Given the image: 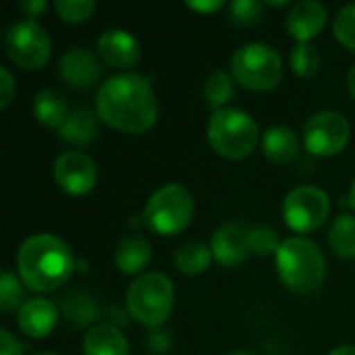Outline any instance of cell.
Instances as JSON below:
<instances>
[{
	"label": "cell",
	"mask_w": 355,
	"mask_h": 355,
	"mask_svg": "<svg viewBox=\"0 0 355 355\" xmlns=\"http://www.w3.org/2000/svg\"><path fill=\"white\" fill-rule=\"evenodd\" d=\"M48 8V4L44 0H25V2H19V10L25 15V19H33L44 15V10Z\"/></svg>",
	"instance_id": "e575fe53"
},
{
	"label": "cell",
	"mask_w": 355,
	"mask_h": 355,
	"mask_svg": "<svg viewBox=\"0 0 355 355\" xmlns=\"http://www.w3.org/2000/svg\"><path fill=\"white\" fill-rule=\"evenodd\" d=\"M250 229H252L250 225H245L241 220H233L214 231V235L210 239V250L220 266L239 268L248 260V256L252 254Z\"/></svg>",
	"instance_id": "4fadbf2b"
},
{
	"label": "cell",
	"mask_w": 355,
	"mask_h": 355,
	"mask_svg": "<svg viewBox=\"0 0 355 355\" xmlns=\"http://www.w3.org/2000/svg\"><path fill=\"white\" fill-rule=\"evenodd\" d=\"M152 262V245L141 233L125 235L114 248V266L125 275H139Z\"/></svg>",
	"instance_id": "e0dca14e"
},
{
	"label": "cell",
	"mask_w": 355,
	"mask_h": 355,
	"mask_svg": "<svg viewBox=\"0 0 355 355\" xmlns=\"http://www.w3.org/2000/svg\"><path fill=\"white\" fill-rule=\"evenodd\" d=\"M60 141L69 146H87L98 137V114L85 106L73 108L64 125L58 129Z\"/></svg>",
	"instance_id": "ffe728a7"
},
{
	"label": "cell",
	"mask_w": 355,
	"mask_h": 355,
	"mask_svg": "<svg viewBox=\"0 0 355 355\" xmlns=\"http://www.w3.org/2000/svg\"><path fill=\"white\" fill-rule=\"evenodd\" d=\"M331 214V198L316 185L295 187L283 202L285 225L295 233L318 231Z\"/></svg>",
	"instance_id": "9c48e42d"
},
{
	"label": "cell",
	"mask_w": 355,
	"mask_h": 355,
	"mask_svg": "<svg viewBox=\"0 0 355 355\" xmlns=\"http://www.w3.org/2000/svg\"><path fill=\"white\" fill-rule=\"evenodd\" d=\"M187 6L191 8V10H198V12H204V15H208V12H216V10H220L223 6H225V2L223 0H200V2H187Z\"/></svg>",
	"instance_id": "d590c367"
},
{
	"label": "cell",
	"mask_w": 355,
	"mask_h": 355,
	"mask_svg": "<svg viewBox=\"0 0 355 355\" xmlns=\"http://www.w3.org/2000/svg\"><path fill=\"white\" fill-rule=\"evenodd\" d=\"M329 248L343 260L355 258V216L339 214L329 231Z\"/></svg>",
	"instance_id": "cb8c5ba5"
},
{
	"label": "cell",
	"mask_w": 355,
	"mask_h": 355,
	"mask_svg": "<svg viewBox=\"0 0 355 355\" xmlns=\"http://www.w3.org/2000/svg\"><path fill=\"white\" fill-rule=\"evenodd\" d=\"M229 355H256V354H252V352H243V349H239V352H233V354H229Z\"/></svg>",
	"instance_id": "ab89813d"
},
{
	"label": "cell",
	"mask_w": 355,
	"mask_h": 355,
	"mask_svg": "<svg viewBox=\"0 0 355 355\" xmlns=\"http://www.w3.org/2000/svg\"><path fill=\"white\" fill-rule=\"evenodd\" d=\"M329 355H355V345H341V347H335Z\"/></svg>",
	"instance_id": "8d00e7d4"
},
{
	"label": "cell",
	"mask_w": 355,
	"mask_h": 355,
	"mask_svg": "<svg viewBox=\"0 0 355 355\" xmlns=\"http://www.w3.org/2000/svg\"><path fill=\"white\" fill-rule=\"evenodd\" d=\"M327 21H329V12L324 4L316 0H302L289 8L285 27H287V33L297 44H310L312 37L322 33Z\"/></svg>",
	"instance_id": "9a60e30c"
},
{
	"label": "cell",
	"mask_w": 355,
	"mask_h": 355,
	"mask_svg": "<svg viewBox=\"0 0 355 355\" xmlns=\"http://www.w3.org/2000/svg\"><path fill=\"white\" fill-rule=\"evenodd\" d=\"M144 345H146L148 354L164 355L173 349V337H171V333H166L162 329H154L146 335Z\"/></svg>",
	"instance_id": "1f68e13d"
},
{
	"label": "cell",
	"mask_w": 355,
	"mask_h": 355,
	"mask_svg": "<svg viewBox=\"0 0 355 355\" xmlns=\"http://www.w3.org/2000/svg\"><path fill=\"white\" fill-rule=\"evenodd\" d=\"M233 79L250 92H272L283 79V60L272 46L252 42L239 46L231 56Z\"/></svg>",
	"instance_id": "52a82bcc"
},
{
	"label": "cell",
	"mask_w": 355,
	"mask_h": 355,
	"mask_svg": "<svg viewBox=\"0 0 355 355\" xmlns=\"http://www.w3.org/2000/svg\"><path fill=\"white\" fill-rule=\"evenodd\" d=\"M262 154L275 164H291L300 156V137L287 125H275L262 135Z\"/></svg>",
	"instance_id": "ac0fdd59"
},
{
	"label": "cell",
	"mask_w": 355,
	"mask_h": 355,
	"mask_svg": "<svg viewBox=\"0 0 355 355\" xmlns=\"http://www.w3.org/2000/svg\"><path fill=\"white\" fill-rule=\"evenodd\" d=\"M281 237L272 227L266 225H256L250 229V250L256 256H277L281 248Z\"/></svg>",
	"instance_id": "83f0119b"
},
{
	"label": "cell",
	"mask_w": 355,
	"mask_h": 355,
	"mask_svg": "<svg viewBox=\"0 0 355 355\" xmlns=\"http://www.w3.org/2000/svg\"><path fill=\"white\" fill-rule=\"evenodd\" d=\"M349 206L354 208V212H355V181H354V185H352V189H349Z\"/></svg>",
	"instance_id": "f35d334b"
},
{
	"label": "cell",
	"mask_w": 355,
	"mask_h": 355,
	"mask_svg": "<svg viewBox=\"0 0 355 355\" xmlns=\"http://www.w3.org/2000/svg\"><path fill=\"white\" fill-rule=\"evenodd\" d=\"M96 114L121 133H148L158 121V100L152 83L131 71L106 79L96 94Z\"/></svg>",
	"instance_id": "6da1fadb"
},
{
	"label": "cell",
	"mask_w": 355,
	"mask_h": 355,
	"mask_svg": "<svg viewBox=\"0 0 355 355\" xmlns=\"http://www.w3.org/2000/svg\"><path fill=\"white\" fill-rule=\"evenodd\" d=\"M83 355H129V341L114 324H94L81 343Z\"/></svg>",
	"instance_id": "d6986e66"
},
{
	"label": "cell",
	"mask_w": 355,
	"mask_h": 355,
	"mask_svg": "<svg viewBox=\"0 0 355 355\" xmlns=\"http://www.w3.org/2000/svg\"><path fill=\"white\" fill-rule=\"evenodd\" d=\"M175 285L162 272H144L127 289L129 316L148 331L160 329L175 308Z\"/></svg>",
	"instance_id": "277c9868"
},
{
	"label": "cell",
	"mask_w": 355,
	"mask_h": 355,
	"mask_svg": "<svg viewBox=\"0 0 355 355\" xmlns=\"http://www.w3.org/2000/svg\"><path fill=\"white\" fill-rule=\"evenodd\" d=\"M264 17V4L256 0H235L229 4V19L239 27H254Z\"/></svg>",
	"instance_id": "f546056e"
},
{
	"label": "cell",
	"mask_w": 355,
	"mask_h": 355,
	"mask_svg": "<svg viewBox=\"0 0 355 355\" xmlns=\"http://www.w3.org/2000/svg\"><path fill=\"white\" fill-rule=\"evenodd\" d=\"M54 10L60 17V21L79 25V23H85L94 15L96 2L94 0H56Z\"/></svg>",
	"instance_id": "f1b7e54d"
},
{
	"label": "cell",
	"mask_w": 355,
	"mask_h": 355,
	"mask_svg": "<svg viewBox=\"0 0 355 355\" xmlns=\"http://www.w3.org/2000/svg\"><path fill=\"white\" fill-rule=\"evenodd\" d=\"M322 64V56L318 52L316 46L312 44H295L291 54H289V67L291 71L302 77V79H310L320 71Z\"/></svg>",
	"instance_id": "4316f807"
},
{
	"label": "cell",
	"mask_w": 355,
	"mask_h": 355,
	"mask_svg": "<svg viewBox=\"0 0 355 355\" xmlns=\"http://www.w3.org/2000/svg\"><path fill=\"white\" fill-rule=\"evenodd\" d=\"M33 355H58V354H48V352H40V354H33Z\"/></svg>",
	"instance_id": "60d3db41"
},
{
	"label": "cell",
	"mask_w": 355,
	"mask_h": 355,
	"mask_svg": "<svg viewBox=\"0 0 355 355\" xmlns=\"http://www.w3.org/2000/svg\"><path fill=\"white\" fill-rule=\"evenodd\" d=\"M212 250L210 245H206L204 241H187L183 243L177 252H175V268L181 275L187 277H198L202 272L208 270V266L212 264Z\"/></svg>",
	"instance_id": "7402d4cb"
},
{
	"label": "cell",
	"mask_w": 355,
	"mask_h": 355,
	"mask_svg": "<svg viewBox=\"0 0 355 355\" xmlns=\"http://www.w3.org/2000/svg\"><path fill=\"white\" fill-rule=\"evenodd\" d=\"M208 141L216 154L229 160H243L252 156L260 139L258 123L241 108H223L210 116Z\"/></svg>",
	"instance_id": "5b68a950"
},
{
	"label": "cell",
	"mask_w": 355,
	"mask_h": 355,
	"mask_svg": "<svg viewBox=\"0 0 355 355\" xmlns=\"http://www.w3.org/2000/svg\"><path fill=\"white\" fill-rule=\"evenodd\" d=\"M333 33L339 44L355 54V4H347L337 12L333 21Z\"/></svg>",
	"instance_id": "4dcf8cb0"
},
{
	"label": "cell",
	"mask_w": 355,
	"mask_h": 355,
	"mask_svg": "<svg viewBox=\"0 0 355 355\" xmlns=\"http://www.w3.org/2000/svg\"><path fill=\"white\" fill-rule=\"evenodd\" d=\"M56 71H58L60 81L67 83L69 87L77 89V92L92 89L96 83H100V79L104 75V67H102L100 56L87 48H81V46L67 50L60 56Z\"/></svg>",
	"instance_id": "7c38bea8"
},
{
	"label": "cell",
	"mask_w": 355,
	"mask_h": 355,
	"mask_svg": "<svg viewBox=\"0 0 355 355\" xmlns=\"http://www.w3.org/2000/svg\"><path fill=\"white\" fill-rule=\"evenodd\" d=\"M352 139L349 121L337 110H322L308 119L304 127V146L314 156H337Z\"/></svg>",
	"instance_id": "30bf717a"
},
{
	"label": "cell",
	"mask_w": 355,
	"mask_h": 355,
	"mask_svg": "<svg viewBox=\"0 0 355 355\" xmlns=\"http://www.w3.org/2000/svg\"><path fill=\"white\" fill-rule=\"evenodd\" d=\"M6 56L23 71H40L52 54L48 31L33 19H17L4 31Z\"/></svg>",
	"instance_id": "ba28073f"
},
{
	"label": "cell",
	"mask_w": 355,
	"mask_h": 355,
	"mask_svg": "<svg viewBox=\"0 0 355 355\" xmlns=\"http://www.w3.org/2000/svg\"><path fill=\"white\" fill-rule=\"evenodd\" d=\"M15 98V79L6 67H0V108L6 110Z\"/></svg>",
	"instance_id": "d6a6232c"
},
{
	"label": "cell",
	"mask_w": 355,
	"mask_h": 355,
	"mask_svg": "<svg viewBox=\"0 0 355 355\" xmlns=\"http://www.w3.org/2000/svg\"><path fill=\"white\" fill-rule=\"evenodd\" d=\"M96 54L106 67L125 73L141 58L137 37L125 29H106L104 33H100V37L96 40Z\"/></svg>",
	"instance_id": "5bb4252c"
},
{
	"label": "cell",
	"mask_w": 355,
	"mask_h": 355,
	"mask_svg": "<svg viewBox=\"0 0 355 355\" xmlns=\"http://www.w3.org/2000/svg\"><path fill=\"white\" fill-rule=\"evenodd\" d=\"M54 181L69 196H85L98 183V166L81 150H67L54 162Z\"/></svg>",
	"instance_id": "8fae6325"
},
{
	"label": "cell",
	"mask_w": 355,
	"mask_h": 355,
	"mask_svg": "<svg viewBox=\"0 0 355 355\" xmlns=\"http://www.w3.org/2000/svg\"><path fill=\"white\" fill-rule=\"evenodd\" d=\"M23 343L8 329H0V355H23Z\"/></svg>",
	"instance_id": "836d02e7"
},
{
	"label": "cell",
	"mask_w": 355,
	"mask_h": 355,
	"mask_svg": "<svg viewBox=\"0 0 355 355\" xmlns=\"http://www.w3.org/2000/svg\"><path fill=\"white\" fill-rule=\"evenodd\" d=\"M17 324L23 335L31 339H44L52 335L58 324V308L46 297L27 300L17 312Z\"/></svg>",
	"instance_id": "2e32d148"
},
{
	"label": "cell",
	"mask_w": 355,
	"mask_h": 355,
	"mask_svg": "<svg viewBox=\"0 0 355 355\" xmlns=\"http://www.w3.org/2000/svg\"><path fill=\"white\" fill-rule=\"evenodd\" d=\"M193 212L196 204L191 193L179 183H166L148 198L141 218L152 233L173 237L191 225Z\"/></svg>",
	"instance_id": "8992f818"
},
{
	"label": "cell",
	"mask_w": 355,
	"mask_h": 355,
	"mask_svg": "<svg viewBox=\"0 0 355 355\" xmlns=\"http://www.w3.org/2000/svg\"><path fill=\"white\" fill-rule=\"evenodd\" d=\"M60 310L62 314L75 324V327H87L92 324L96 318H98V306L96 302L85 295V293H79V291H73V293H67L60 297Z\"/></svg>",
	"instance_id": "d4e9b609"
},
{
	"label": "cell",
	"mask_w": 355,
	"mask_h": 355,
	"mask_svg": "<svg viewBox=\"0 0 355 355\" xmlns=\"http://www.w3.org/2000/svg\"><path fill=\"white\" fill-rule=\"evenodd\" d=\"M75 270L71 248L52 233L31 235L17 252V272L27 289L50 293L67 285Z\"/></svg>",
	"instance_id": "7a4b0ae2"
},
{
	"label": "cell",
	"mask_w": 355,
	"mask_h": 355,
	"mask_svg": "<svg viewBox=\"0 0 355 355\" xmlns=\"http://www.w3.org/2000/svg\"><path fill=\"white\" fill-rule=\"evenodd\" d=\"M347 89H349V94L355 98V64L349 69V73H347Z\"/></svg>",
	"instance_id": "74e56055"
},
{
	"label": "cell",
	"mask_w": 355,
	"mask_h": 355,
	"mask_svg": "<svg viewBox=\"0 0 355 355\" xmlns=\"http://www.w3.org/2000/svg\"><path fill=\"white\" fill-rule=\"evenodd\" d=\"M21 277H17L10 268H2L0 277V312L4 316H10L12 312H19V308L27 302L25 289L21 285Z\"/></svg>",
	"instance_id": "484cf974"
},
{
	"label": "cell",
	"mask_w": 355,
	"mask_h": 355,
	"mask_svg": "<svg viewBox=\"0 0 355 355\" xmlns=\"http://www.w3.org/2000/svg\"><path fill=\"white\" fill-rule=\"evenodd\" d=\"M275 260L281 283L293 293L310 295L327 281V256L320 245L308 237L285 239Z\"/></svg>",
	"instance_id": "3957f363"
},
{
	"label": "cell",
	"mask_w": 355,
	"mask_h": 355,
	"mask_svg": "<svg viewBox=\"0 0 355 355\" xmlns=\"http://www.w3.org/2000/svg\"><path fill=\"white\" fill-rule=\"evenodd\" d=\"M202 94H204V100L210 108L216 110H223V108H229L227 104L233 100L235 96V79L223 71V69H216L212 71L206 79H204V85H202Z\"/></svg>",
	"instance_id": "603a6c76"
},
{
	"label": "cell",
	"mask_w": 355,
	"mask_h": 355,
	"mask_svg": "<svg viewBox=\"0 0 355 355\" xmlns=\"http://www.w3.org/2000/svg\"><path fill=\"white\" fill-rule=\"evenodd\" d=\"M33 116L48 129H60L64 121L69 119L71 110L67 104V98L58 89H42L33 98Z\"/></svg>",
	"instance_id": "44dd1931"
}]
</instances>
